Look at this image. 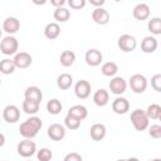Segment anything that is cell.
<instances>
[{"label":"cell","instance_id":"60d3db41","mask_svg":"<svg viewBox=\"0 0 161 161\" xmlns=\"http://www.w3.org/2000/svg\"><path fill=\"white\" fill-rule=\"evenodd\" d=\"M0 146H4V143H5V136H4V133H1L0 135Z\"/></svg>","mask_w":161,"mask_h":161},{"label":"cell","instance_id":"7c38bea8","mask_svg":"<svg viewBox=\"0 0 161 161\" xmlns=\"http://www.w3.org/2000/svg\"><path fill=\"white\" fill-rule=\"evenodd\" d=\"M109 19H111L109 13L106 9H103L102 6L101 8H96L92 11V20L96 24H98V25H106V24H108L109 23Z\"/></svg>","mask_w":161,"mask_h":161},{"label":"cell","instance_id":"f1b7e54d","mask_svg":"<svg viewBox=\"0 0 161 161\" xmlns=\"http://www.w3.org/2000/svg\"><path fill=\"white\" fill-rule=\"evenodd\" d=\"M53 16H54V19H55L58 23H65V21L69 20V18H70V11H69L68 9H65L64 6L55 8Z\"/></svg>","mask_w":161,"mask_h":161},{"label":"cell","instance_id":"e575fe53","mask_svg":"<svg viewBox=\"0 0 161 161\" xmlns=\"http://www.w3.org/2000/svg\"><path fill=\"white\" fill-rule=\"evenodd\" d=\"M68 5L70 6V9H74V10H80L86 6L87 4V0H67Z\"/></svg>","mask_w":161,"mask_h":161},{"label":"cell","instance_id":"ac0fdd59","mask_svg":"<svg viewBox=\"0 0 161 161\" xmlns=\"http://www.w3.org/2000/svg\"><path fill=\"white\" fill-rule=\"evenodd\" d=\"M106 133H107V128L103 123H94L89 130V136L94 141L103 140L106 137Z\"/></svg>","mask_w":161,"mask_h":161},{"label":"cell","instance_id":"603a6c76","mask_svg":"<svg viewBox=\"0 0 161 161\" xmlns=\"http://www.w3.org/2000/svg\"><path fill=\"white\" fill-rule=\"evenodd\" d=\"M59 60L63 67H70L75 62V53L72 50H63L59 57Z\"/></svg>","mask_w":161,"mask_h":161},{"label":"cell","instance_id":"7402d4cb","mask_svg":"<svg viewBox=\"0 0 161 161\" xmlns=\"http://www.w3.org/2000/svg\"><path fill=\"white\" fill-rule=\"evenodd\" d=\"M73 84V77L69 73H62L58 75L57 78V86L62 89V91H67L72 87Z\"/></svg>","mask_w":161,"mask_h":161},{"label":"cell","instance_id":"3957f363","mask_svg":"<svg viewBox=\"0 0 161 161\" xmlns=\"http://www.w3.org/2000/svg\"><path fill=\"white\" fill-rule=\"evenodd\" d=\"M19 49V42L13 35H6L3 38L0 43V50L4 55H13L16 54Z\"/></svg>","mask_w":161,"mask_h":161},{"label":"cell","instance_id":"7a4b0ae2","mask_svg":"<svg viewBox=\"0 0 161 161\" xmlns=\"http://www.w3.org/2000/svg\"><path fill=\"white\" fill-rule=\"evenodd\" d=\"M131 122H132V126L135 127L136 131H145L150 126V118H148L146 111L140 109V108L132 111Z\"/></svg>","mask_w":161,"mask_h":161},{"label":"cell","instance_id":"5b68a950","mask_svg":"<svg viewBox=\"0 0 161 161\" xmlns=\"http://www.w3.org/2000/svg\"><path fill=\"white\" fill-rule=\"evenodd\" d=\"M16 151L21 157H31L36 152V145L34 141H31V138H24L18 143Z\"/></svg>","mask_w":161,"mask_h":161},{"label":"cell","instance_id":"277c9868","mask_svg":"<svg viewBox=\"0 0 161 161\" xmlns=\"http://www.w3.org/2000/svg\"><path fill=\"white\" fill-rule=\"evenodd\" d=\"M128 86H130V88L133 93L140 94V93H143L146 91L147 79L142 74H133V75H131V78L128 80Z\"/></svg>","mask_w":161,"mask_h":161},{"label":"cell","instance_id":"83f0119b","mask_svg":"<svg viewBox=\"0 0 161 161\" xmlns=\"http://www.w3.org/2000/svg\"><path fill=\"white\" fill-rule=\"evenodd\" d=\"M147 29L153 35H161V18H151L147 23Z\"/></svg>","mask_w":161,"mask_h":161},{"label":"cell","instance_id":"9c48e42d","mask_svg":"<svg viewBox=\"0 0 161 161\" xmlns=\"http://www.w3.org/2000/svg\"><path fill=\"white\" fill-rule=\"evenodd\" d=\"M127 89V82L125 80V78L122 77H113L109 80V91L116 94V96H121L126 92Z\"/></svg>","mask_w":161,"mask_h":161},{"label":"cell","instance_id":"7bdbcfd3","mask_svg":"<svg viewBox=\"0 0 161 161\" xmlns=\"http://www.w3.org/2000/svg\"><path fill=\"white\" fill-rule=\"evenodd\" d=\"M114 1H117V3H118V1H122V0H114Z\"/></svg>","mask_w":161,"mask_h":161},{"label":"cell","instance_id":"e0dca14e","mask_svg":"<svg viewBox=\"0 0 161 161\" xmlns=\"http://www.w3.org/2000/svg\"><path fill=\"white\" fill-rule=\"evenodd\" d=\"M93 102L96 106L98 107H104L108 104L109 102V93L108 91H106L104 88H99L94 92L93 94Z\"/></svg>","mask_w":161,"mask_h":161},{"label":"cell","instance_id":"52a82bcc","mask_svg":"<svg viewBox=\"0 0 161 161\" xmlns=\"http://www.w3.org/2000/svg\"><path fill=\"white\" fill-rule=\"evenodd\" d=\"M3 118L8 123H15L20 118V109L15 104H8L3 109Z\"/></svg>","mask_w":161,"mask_h":161},{"label":"cell","instance_id":"2e32d148","mask_svg":"<svg viewBox=\"0 0 161 161\" xmlns=\"http://www.w3.org/2000/svg\"><path fill=\"white\" fill-rule=\"evenodd\" d=\"M3 29L5 33H8L9 35L15 34L19 29H20V21L18 18L15 16H8L4 21H3Z\"/></svg>","mask_w":161,"mask_h":161},{"label":"cell","instance_id":"ba28073f","mask_svg":"<svg viewBox=\"0 0 161 161\" xmlns=\"http://www.w3.org/2000/svg\"><path fill=\"white\" fill-rule=\"evenodd\" d=\"M48 137L53 141H62L65 137V127L60 123H52L47 130Z\"/></svg>","mask_w":161,"mask_h":161},{"label":"cell","instance_id":"836d02e7","mask_svg":"<svg viewBox=\"0 0 161 161\" xmlns=\"http://www.w3.org/2000/svg\"><path fill=\"white\" fill-rule=\"evenodd\" d=\"M148 135L152 138H161V125L148 126Z\"/></svg>","mask_w":161,"mask_h":161},{"label":"cell","instance_id":"6da1fadb","mask_svg":"<svg viewBox=\"0 0 161 161\" xmlns=\"http://www.w3.org/2000/svg\"><path fill=\"white\" fill-rule=\"evenodd\" d=\"M42 126H43V122L39 117L30 116L26 121H24L19 126V133L24 138H34L38 135V132L40 131Z\"/></svg>","mask_w":161,"mask_h":161},{"label":"cell","instance_id":"9a60e30c","mask_svg":"<svg viewBox=\"0 0 161 161\" xmlns=\"http://www.w3.org/2000/svg\"><path fill=\"white\" fill-rule=\"evenodd\" d=\"M130 109V102L125 97H117L112 102V111L116 114H126Z\"/></svg>","mask_w":161,"mask_h":161},{"label":"cell","instance_id":"f35d334b","mask_svg":"<svg viewBox=\"0 0 161 161\" xmlns=\"http://www.w3.org/2000/svg\"><path fill=\"white\" fill-rule=\"evenodd\" d=\"M67 3V0H50V4L55 8H60V6H64V4Z\"/></svg>","mask_w":161,"mask_h":161},{"label":"cell","instance_id":"cb8c5ba5","mask_svg":"<svg viewBox=\"0 0 161 161\" xmlns=\"http://www.w3.org/2000/svg\"><path fill=\"white\" fill-rule=\"evenodd\" d=\"M101 72L104 77H114L118 72V65L114 62H106L102 64Z\"/></svg>","mask_w":161,"mask_h":161},{"label":"cell","instance_id":"f546056e","mask_svg":"<svg viewBox=\"0 0 161 161\" xmlns=\"http://www.w3.org/2000/svg\"><path fill=\"white\" fill-rule=\"evenodd\" d=\"M15 69H16V65L14 63V59L5 58L0 62V72L3 74H11L15 72Z\"/></svg>","mask_w":161,"mask_h":161},{"label":"cell","instance_id":"d590c367","mask_svg":"<svg viewBox=\"0 0 161 161\" xmlns=\"http://www.w3.org/2000/svg\"><path fill=\"white\" fill-rule=\"evenodd\" d=\"M151 87L153 88V91L161 93V74H155L151 78Z\"/></svg>","mask_w":161,"mask_h":161},{"label":"cell","instance_id":"d4e9b609","mask_svg":"<svg viewBox=\"0 0 161 161\" xmlns=\"http://www.w3.org/2000/svg\"><path fill=\"white\" fill-rule=\"evenodd\" d=\"M39 107H40V103L39 102H35V101H31V99H24L23 101V111L26 113V114H35L38 113L39 111Z\"/></svg>","mask_w":161,"mask_h":161},{"label":"cell","instance_id":"484cf974","mask_svg":"<svg viewBox=\"0 0 161 161\" xmlns=\"http://www.w3.org/2000/svg\"><path fill=\"white\" fill-rule=\"evenodd\" d=\"M62 109H63V104H62V102L59 99L53 98V99H49L48 101V103H47V111H48V113H50L53 116H57V114H59L62 112Z\"/></svg>","mask_w":161,"mask_h":161},{"label":"cell","instance_id":"8d00e7d4","mask_svg":"<svg viewBox=\"0 0 161 161\" xmlns=\"http://www.w3.org/2000/svg\"><path fill=\"white\" fill-rule=\"evenodd\" d=\"M83 157L78 152H70L64 156V161H82Z\"/></svg>","mask_w":161,"mask_h":161},{"label":"cell","instance_id":"ffe728a7","mask_svg":"<svg viewBox=\"0 0 161 161\" xmlns=\"http://www.w3.org/2000/svg\"><path fill=\"white\" fill-rule=\"evenodd\" d=\"M60 34V26L58 23H48L44 28V35L49 40H54Z\"/></svg>","mask_w":161,"mask_h":161},{"label":"cell","instance_id":"44dd1931","mask_svg":"<svg viewBox=\"0 0 161 161\" xmlns=\"http://www.w3.org/2000/svg\"><path fill=\"white\" fill-rule=\"evenodd\" d=\"M24 97H25L26 99H31V101H35V102H39V103H40L42 99H43V93H42V91H40L39 87H36V86H30V87H28V88L25 89Z\"/></svg>","mask_w":161,"mask_h":161},{"label":"cell","instance_id":"5bb4252c","mask_svg":"<svg viewBox=\"0 0 161 161\" xmlns=\"http://www.w3.org/2000/svg\"><path fill=\"white\" fill-rule=\"evenodd\" d=\"M14 63H15L16 68L25 69L33 63V57L26 52H19L14 55Z\"/></svg>","mask_w":161,"mask_h":161},{"label":"cell","instance_id":"ab89813d","mask_svg":"<svg viewBox=\"0 0 161 161\" xmlns=\"http://www.w3.org/2000/svg\"><path fill=\"white\" fill-rule=\"evenodd\" d=\"M33 1V4H35V5H44L45 3H47V0H31Z\"/></svg>","mask_w":161,"mask_h":161},{"label":"cell","instance_id":"1f68e13d","mask_svg":"<svg viewBox=\"0 0 161 161\" xmlns=\"http://www.w3.org/2000/svg\"><path fill=\"white\" fill-rule=\"evenodd\" d=\"M146 113H147L150 119H158V117L161 114V106L157 103H152L147 107Z\"/></svg>","mask_w":161,"mask_h":161},{"label":"cell","instance_id":"74e56055","mask_svg":"<svg viewBox=\"0 0 161 161\" xmlns=\"http://www.w3.org/2000/svg\"><path fill=\"white\" fill-rule=\"evenodd\" d=\"M88 1H89L91 5H93V6H96V8H101V6H103L104 3H106V0H88Z\"/></svg>","mask_w":161,"mask_h":161},{"label":"cell","instance_id":"4dcf8cb0","mask_svg":"<svg viewBox=\"0 0 161 161\" xmlns=\"http://www.w3.org/2000/svg\"><path fill=\"white\" fill-rule=\"evenodd\" d=\"M80 119L79 118H77L75 116H73V114H70V113H67V116H65V118H64V126L68 128V130H70V131H74V130H78L79 128V126H80Z\"/></svg>","mask_w":161,"mask_h":161},{"label":"cell","instance_id":"d6a6232c","mask_svg":"<svg viewBox=\"0 0 161 161\" xmlns=\"http://www.w3.org/2000/svg\"><path fill=\"white\" fill-rule=\"evenodd\" d=\"M36 157H38L39 161H49V160L53 158V153H52L50 148L43 147V148H40V150L36 152Z\"/></svg>","mask_w":161,"mask_h":161},{"label":"cell","instance_id":"8992f818","mask_svg":"<svg viewBox=\"0 0 161 161\" xmlns=\"http://www.w3.org/2000/svg\"><path fill=\"white\" fill-rule=\"evenodd\" d=\"M117 45L122 52L130 53L137 48V40L131 34H122L117 40Z\"/></svg>","mask_w":161,"mask_h":161},{"label":"cell","instance_id":"4fadbf2b","mask_svg":"<svg viewBox=\"0 0 161 161\" xmlns=\"http://www.w3.org/2000/svg\"><path fill=\"white\" fill-rule=\"evenodd\" d=\"M150 13H151L150 6H148L147 4H145V3L137 4V5L133 8V10H132L133 18H135L136 20H140V21L147 20V19L150 18Z\"/></svg>","mask_w":161,"mask_h":161},{"label":"cell","instance_id":"30bf717a","mask_svg":"<svg viewBox=\"0 0 161 161\" xmlns=\"http://www.w3.org/2000/svg\"><path fill=\"white\" fill-rule=\"evenodd\" d=\"M84 60H86V63H87L88 65H91V67H97V65H99V64L102 63L103 55H102V53H101L98 49L92 48V49H88V50L86 52V54H84Z\"/></svg>","mask_w":161,"mask_h":161},{"label":"cell","instance_id":"b9f144b4","mask_svg":"<svg viewBox=\"0 0 161 161\" xmlns=\"http://www.w3.org/2000/svg\"><path fill=\"white\" fill-rule=\"evenodd\" d=\"M158 119H160V122H161V114H160V117H158Z\"/></svg>","mask_w":161,"mask_h":161},{"label":"cell","instance_id":"8fae6325","mask_svg":"<svg viewBox=\"0 0 161 161\" xmlns=\"http://www.w3.org/2000/svg\"><path fill=\"white\" fill-rule=\"evenodd\" d=\"M74 93L79 99H86L91 94V83L86 79H80L74 86Z\"/></svg>","mask_w":161,"mask_h":161},{"label":"cell","instance_id":"d6986e66","mask_svg":"<svg viewBox=\"0 0 161 161\" xmlns=\"http://www.w3.org/2000/svg\"><path fill=\"white\" fill-rule=\"evenodd\" d=\"M157 39L155 36H145L143 40L141 42V50L146 54H150V53H153L156 49H157Z\"/></svg>","mask_w":161,"mask_h":161},{"label":"cell","instance_id":"4316f807","mask_svg":"<svg viewBox=\"0 0 161 161\" xmlns=\"http://www.w3.org/2000/svg\"><path fill=\"white\" fill-rule=\"evenodd\" d=\"M68 113L75 116V117L79 118L80 121H83V119H86L87 116H88V109H87L84 106H82V104H75V106H72V107L69 108Z\"/></svg>","mask_w":161,"mask_h":161}]
</instances>
